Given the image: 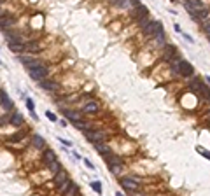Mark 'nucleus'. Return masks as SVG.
<instances>
[{
  "mask_svg": "<svg viewBox=\"0 0 210 196\" xmlns=\"http://www.w3.org/2000/svg\"><path fill=\"white\" fill-rule=\"evenodd\" d=\"M28 74H30V77L33 79V81H44V79L47 77L49 70H47V67H44V65H37V67L30 68Z\"/></svg>",
  "mask_w": 210,
  "mask_h": 196,
  "instance_id": "f257e3e1",
  "label": "nucleus"
},
{
  "mask_svg": "<svg viewBox=\"0 0 210 196\" xmlns=\"http://www.w3.org/2000/svg\"><path fill=\"white\" fill-rule=\"evenodd\" d=\"M160 30H163L161 21H151V23H147V25L142 28V33H144L145 37H154Z\"/></svg>",
  "mask_w": 210,
  "mask_h": 196,
  "instance_id": "f03ea898",
  "label": "nucleus"
},
{
  "mask_svg": "<svg viewBox=\"0 0 210 196\" xmlns=\"http://www.w3.org/2000/svg\"><path fill=\"white\" fill-rule=\"evenodd\" d=\"M175 72H179L180 75H184V77H189V75H193V65L191 63H187L186 60H180L179 63H177V67H175Z\"/></svg>",
  "mask_w": 210,
  "mask_h": 196,
  "instance_id": "7ed1b4c3",
  "label": "nucleus"
},
{
  "mask_svg": "<svg viewBox=\"0 0 210 196\" xmlns=\"http://www.w3.org/2000/svg\"><path fill=\"white\" fill-rule=\"evenodd\" d=\"M84 135H86V138L90 140V142H93V144H98V142H105V133L103 131H95V130H91V131H84Z\"/></svg>",
  "mask_w": 210,
  "mask_h": 196,
  "instance_id": "20e7f679",
  "label": "nucleus"
},
{
  "mask_svg": "<svg viewBox=\"0 0 210 196\" xmlns=\"http://www.w3.org/2000/svg\"><path fill=\"white\" fill-rule=\"evenodd\" d=\"M184 7H186V9L194 16V12H198V11L203 9V4H201V0H186Z\"/></svg>",
  "mask_w": 210,
  "mask_h": 196,
  "instance_id": "39448f33",
  "label": "nucleus"
},
{
  "mask_svg": "<svg viewBox=\"0 0 210 196\" xmlns=\"http://www.w3.org/2000/svg\"><path fill=\"white\" fill-rule=\"evenodd\" d=\"M14 23H16V18H14L12 14H2V16H0V28H2V30H5V28L9 30Z\"/></svg>",
  "mask_w": 210,
  "mask_h": 196,
  "instance_id": "423d86ee",
  "label": "nucleus"
},
{
  "mask_svg": "<svg viewBox=\"0 0 210 196\" xmlns=\"http://www.w3.org/2000/svg\"><path fill=\"white\" fill-rule=\"evenodd\" d=\"M121 186L124 187L126 191H137V189H138V184H137L133 179H130V177H123V179H121Z\"/></svg>",
  "mask_w": 210,
  "mask_h": 196,
  "instance_id": "0eeeda50",
  "label": "nucleus"
},
{
  "mask_svg": "<svg viewBox=\"0 0 210 196\" xmlns=\"http://www.w3.org/2000/svg\"><path fill=\"white\" fill-rule=\"evenodd\" d=\"M20 60H21V63L30 70V68H33V67H37V65H40L39 62H37V58L35 56H20Z\"/></svg>",
  "mask_w": 210,
  "mask_h": 196,
  "instance_id": "6e6552de",
  "label": "nucleus"
},
{
  "mask_svg": "<svg viewBox=\"0 0 210 196\" xmlns=\"http://www.w3.org/2000/svg\"><path fill=\"white\" fill-rule=\"evenodd\" d=\"M7 42H21V33L18 30H5L4 32Z\"/></svg>",
  "mask_w": 210,
  "mask_h": 196,
  "instance_id": "1a4fd4ad",
  "label": "nucleus"
},
{
  "mask_svg": "<svg viewBox=\"0 0 210 196\" xmlns=\"http://www.w3.org/2000/svg\"><path fill=\"white\" fill-rule=\"evenodd\" d=\"M149 14V11L145 5H137L135 9H133V20H142V18H145Z\"/></svg>",
  "mask_w": 210,
  "mask_h": 196,
  "instance_id": "9d476101",
  "label": "nucleus"
},
{
  "mask_svg": "<svg viewBox=\"0 0 210 196\" xmlns=\"http://www.w3.org/2000/svg\"><path fill=\"white\" fill-rule=\"evenodd\" d=\"M0 103H2V107L5 109V110H12V100H11L7 95L4 93V91H0Z\"/></svg>",
  "mask_w": 210,
  "mask_h": 196,
  "instance_id": "9b49d317",
  "label": "nucleus"
},
{
  "mask_svg": "<svg viewBox=\"0 0 210 196\" xmlns=\"http://www.w3.org/2000/svg\"><path fill=\"white\" fill-rule=\"evenodd\" d=\"M107 158V163H109V166H123V161H121V158L119 156H116V154H107L105 156Z\"/></svg>",
  "mask_w": 210,
  "mask_h": 196,
  "instance_id": "f8f14e48",
  "label": "nucleus"
},
{
  "mask_svg": "<svg viewBox=\"0 0 210 196\" xmlns=\"http://www.w3.org/2000/svg\"><path fill=\"white\" fill-rule=\"evenodd\" d=\"M42 161H44V165H51V163L56 161V156H54V152L49 149V151H46V152L42 154Z\"/></svg>",
  "mask_w": 210,
  "mask_h": 196,
  "instance_id": "ddd939ff",
  "label": "nucleus"
},
{
  "mask_svg": "<svg viewBox=\"0 0 210 196\" xmlns=\"http://www.w3.org/2000/svg\"><path fill=\"white\" fill-rule=\"evenodd\" d=\"M98 109H100V105H98L96 102H90V103H86V105H84V109H82V110H84L86 114H96V112H98Z\"/></svg>",
  "mask_w": 210,
  "mask_h": 196,
  "instance_id": "4468645a",
  "label": "nucleus"
},
{
  "mask_svg": "<svg viewBox=\"0 0 210 196\" xmlns=\"http://www.w3.org/2000/svg\"><path fill=\"white\" fill-rule=\"evenodd\" d=\"M9 49L12 53H18V54H21V53L25 51V44H23V42H9Z\"/></svg>",
  "mask_w": 210,
  "mask_h": 196,
  "instance_id": "2eb2a0df",
  "label": "nucleus"
},
{
  "mask_svg": "<svg viewBox=\"0 0 210 196\" xmlns=\"http://www.w3.org/2000/svg\"><path fill=\"white\" fill-rule=\"evenodd\" d=\"M9 123L12 124V126H21V124H23V116H21L20 112H14L9 117Z\"/></svg>",
  "mask_w": 210,
  "mask_h": 196,
  "instance_id": "dca6fc26",
  "label": "nucleus"
},
{
  "mask_svg": "<svg viewBox=\"0 0 210 196\" xmlns=\"http://www.w3.org/2000/svg\"><path fill=\"white\" fill-rule=\"evenodd\" d=\"M40 86L44 88V89H47V91H56L58 89V84L54 83V81H40Z\"/></svg>",
  "mask_w": 210,
  "mask_h": 196,
  "instance_id": "f3484780",
  "label": "nucleus"
},
{
  "mask_svg": "<svg viewBox=\"0 0 210 196\" xmlns=\"http://www.w3.org/2000/svg\"><path fill=\"white\" fill-rule=\"evenodd\" d=\"M175 56V47L173 46H165V51H163V58L168 62V60H172Z\"/></svg>",
  "mask_w": 210,
  "mask_h": 196,
  "instance_id": "a211bd4d",
  "label": "nucleus"
},
{
  "mask_svg": "<svg viewBox=\"0 0 210 196\" xmlns=\"http://www.w3.org/2000/svg\"><path fill=\"white\" fill-rule=\"evenodd\" d=\"M32 144H33L35 149H44V147H46V142H44V138H42L40 135H35V137L32 138Z\"/></svg>",
  "mask_w": 210,
  "mask_h": 196,
  "instance_id": "6ab92c4d",
  "label": "nucleus"
},
{
  "mask_svg": "<svg viewBox=\"0 0 210 196\" xmlns=\"http://www.w3.org/2000/svg\"><path fill=\"white\" fill-rule=\"evenodd\" d=\"M67 180V172H63V170H60L58 173H56V177H54V182H56V186L60 187L63 182Z\"/></svg>",
  "mask_w": 210,
  "mask_h": 196,
  "instance_id": "aec40b11",
  "label": "nucleus"
},
{
  "mask_svg": "<svg viewBox=\"0 0 210 196\" xmlns=\"http://www.w3.org/2000/svg\"><path fill=\"white\" fill-rule=\"evenodd\" d=\"M65 116L68 117L70 121H74V123H77V121H81V114L79 112H74V110H65Z\"/></svg>",
  "mask_w": 210,
  "mask_h": 196,
  "instance_id": "412c9836",
  "label": "nucleus"
},
{
  "mask_svg": "<svg viewBox=\"0 0 210 196\" xmlns=\"http://www.w3.org/2000/svg\"><path fill=\"white\" fill-rule=\"evenodd\" d=\"M95 147H96V151L98 152H102V154H110V149L105 145V142H98V144H95Z\"/></svg>",
  "mask_w": 210,
  "mask_h": 196,
  "instance_id": "4be33fe9",
  "label": "nucleus"
},
{
  "mask_svg": "<svg viewBox=\"0 0 210 196\" xmlns=\"http://www.w3.org/2000/svg\"><path fill=\"white\" fill-rule=\"evenodd\" d=\"M154 37H156V46H165V32L163 30H160Z\"/></svg>",
  "mask_w": 210,
  "mask_h": 196,
  "instance_id": "5701e85b",
  "label": "nucleus"
},
{
  "mask_svg": "<svg viewBox=\"0 0 210 196\" xmlns=\"http://www.w3.org/2000/svg\"><path fill=\"white\" fill-rule=\"evenodd\" d=\"M75 193H77V186L72 182V184H70V187L67 189V191H65V193H63V196H74Z\"/></svg>",
  "mask_w": 210,
  "mask_h": 196,
  "instance_id": "b1692460",
  "label": "nucleus"
},
{
  "mask_svg": "<svg viewBox=\"0 0 210 196\" xmlns=\"http://www.w3.org/2000/svg\"><path fill=\"white\" fill-rule=\"evenodd\" d=\"M207 16H208V11L205 9V7L201 11H198V12H194V18H196V20H203V18H207Z\"/></svg>",
  "mask_w": 210,
  "mask_h": 196,
  "instance_id": "393cba45",
  "label": "nucleus"
},
{
  "mask_svg": "<svg viewBox=\"0 0 210 196\" xmlns=\"http://www.w3.org/2000/svg\"><path fill=\"white\" fill-rule=\"evenodd\" d=\"M25 49H28V51H39V44H35V42H30V44H25Z\"/></svg>",
  "mask_w": 210,
  "mask_h": 196,
  "instance_id": "a878e982",
  "label": "nucleus"
},
{
  "mask_svg": "<svg viewBox=\"0 0 210 196\" xmlns=\"http://www.w3.org/2000/svg\"><path fill=\"white\" fill-rule=\"evenodd\" d=\"M200 79H194V81H193V83H191V91H200Z\"/></svg>",
  "mask_w": 210,
  "mask_h": 196,
  "instance_id": "bb28decb",
  "label": "nucleus"
},
{
  "mask_svg": "<svg viewBox=\"0 0 210 196\" xmlns=\"http://www.w3.org/2000/svg\"><path fill=\"white\" fill-rule=\"evenodd\" d=\"M196 151H198V152H200V154L203 156V158H207V159H210V151H207V149H203V147H200V145L196 147Z\"/></svg>",
  "mask_w": 210,
  "mask_h": 196,
  "instance_id": "cd10ccee",
  "label": "nucleus"
},
{
  "mask_svg": "<svg viewBox=\"0 0 210 196\" xmlns=\"http://www.w3.org/2000/svg\"><path fill=\"white\" fill-rule=\"evenodd\" d=\"M200 93L203 95V96H207V98H210V89L205 86V84H200Z\"/></svg>",
  "mask_w": 210,
  "mask_h": 196,
  "instance_id": "c85d7f7f",
  "label": "nucleus"
},
{
  "mask_svg": "<svg viewBox=\"0 0 210 196\" xmlns=\"http://www.w3.org/2000/svg\"><path fill=\"white\" fill-rule=\"evenodd\" d=\"M60 168H61V166H60L58 161H54V163H51V165H49V170L53 172V173H58V172H60Z\"/></svg>",
  "mask_w": 210,
  "mask_h": 196,
  "instance_id": "c756f323",
  "label": "nucleus"
},
{
  "mask_svg": "<svg viewBox=\"0 0 210 196\" xmlns=\"http://www.w3.org/2000/svg\"><path fill=\"white\" fill-rule=\"evenodd\" d=\"M70 184H72V180H68V179H67V180H65V182H63L60 187H58V189H60V193H65V191H67V189L70 187Z\"/></svg>",
  "mask_w": 210,
  "mask_h": 196,
  "instance_id": "7c9ffc66",
  "label": "nucleus"
},
{
  "mask_svg": "<svg viewBox=\"0 0 210 196\" xmlns=\"http://www.w3.org/2000/svg\"><path fill=\"white\" fill-rule=\"evenodd\" d=\"M116 7H126V4H128V0H114L112 2Z\"/></svg>",
  "mask_w": 210,
  "mask_h": 196,
  "instance_id": "2f4dec72",
  "label": "nucleus"
},
{
  "mask_svg": "<svg viewBox=\"0 0 210 196\" xmlns=\"http://www.w3.org/2000/svg\"><path fill=\"white\" fill-rule=\"evenodd\" d=\"M20 138H23V131H18L16 135H12V137H11L9 140H11V142H18Z\"/></svg>",
  "mask_w": 210,
  "mask_h": 196,
  "instance_id": "473e14b6",
  "label": "nucleus"
},
{
  "mask_svg": "<svg viewBox=\"0 0 210 196\" xmlns=\"http://www.w3.org/2000/svg\"><path fill=\"white\" fill-rule=\"evenodd\" d=\"M26 107H28L30 112H35V105H33V102H32L30 98H26Z\"/></svg>",
  "mask_w": 210,
  "mask_h": 196,
  "instance_id": "72a5a7b5",
  "label": "nucleus"
},
{
  "mask_svg": "<svg viewBox=\"0 0 210 196\" xmlns=\"http://www.w3.org/2000/svg\"><path fill=\"white\" fill-rule=\"evenodd\" d=\"M203 30L210 35V20H205V21H203Z\"/></svg>",
  "mask_w": 210,
  "mask_h": 196,
  "instance_id": "f704fd0d",
  "label": "nucleus"
},
{
  "mask_svg": "<svg viewBox=\"0 0 210 196\" xmlns=\"http://www.w3.org/2000/svg\"><path fill=\"white\" fill-rule=\"evenodd\" d=\"M91 187H93L96 193H102V184H100V182H93V184H91Z\"/></svg>",
  "mask_w": 210,
  "mask_h": 196,
  "instance_id": "c9c22d12",
  "label": "nucleus"
},
{
  "mask_svg": "<svg viewBox=\"0 0 210 196\" xmlns=\"http://www.w3.org/2000/svg\"><path fill=\"white\" fill-rule=\"evenodd\" d=\"M121 170H123V166H110V172H112V173H116V175L119 173Z\"/></svg>",
  "mask_w": 210,
  "mask_h": 196,
  "instance_id": "e433bc0d",
  "label": "nucleus"
},
{
  "mask_svg": "<svg viewBox=\"0 0 210 196\" xmlns=\"http://www.w3.org/2000/svg\"><path fill=\"white\" fill-rule=\"evenodd\" d=\"M75 126H77L79 130H86V126H88V124H86V123H82V121H77V123H75Z\"/></svg>",
  "mask_w": 210,
  "mask_h": 196,
  "instance_id": "4c0bfd02",
  "label": "nucleus"
},
{
  "mask_svg": "<svg viewBox=\"0 0 210 196\" xmlns=\"http://www.w3.org/2000/svg\"><path fill=\"white\" fill-rule=\"evenodd\" d=\"M46 117H47L49 121H56V116H54L53 112H46Z\"/></svg>",
  "mask_w": 210,
  "mask_h": 196,
  "instance_id": "58836bf2",
  "label": "nucleus"
},
{
  "mask_svg": "<svg viewBox=\"0 0 210 196\" xmlns=\"http://www.w3.org/2000/svg\"><path fill=\"white\" fill-rule=\"evenodd\" d=\"M138 21H140V26H142V28H144V26L149 23V21H147V16H145V18H142V20H138Z\"/></svg>",
  "mask_w": 210,
  "mask_h": 196,
  "instance_id": "ea45409f",
  "label": "nucleus"
},
{
  "mask_svg": "<svg viewBox=\"0 0 210 196\" xmlns=\"http://www.w3.org/2000/svg\"><path fill=\"white\" fill-rule=\"evenodd\" d=\"M84 163H86V166H88V168H91V170H95V166H93V163H91L90 159H84Z\"/></svg>",
  "mask_w": 210,
  "mask_h": 196,
  "instance_id": "a19ab883",
  "label": "nucleus"
},
{
  "mask_svg": "<svg viewBox=\"0 0 210 196\" xmlns=\"http://www.w3.org/2000/svg\"><path fill=\"white\" fill-rule=\"evenodd\" d=\"M207 83H208V84H210V77H207Z\"/></svg>",
  "mask_w": 210,
  "mask_h": 196,
  "instance_id": "79ce46f5",
  "label": "nucleus"
},
{
  "mask_svg": "<svg viewBox=\"0 0 210 196\" xmlns=\"http://www.w3.org/2000/svg\"><path fill=\"white\" fill-rule=\"evenodd\" d=\"M116 196H123V194H121V193H116Z\"/></svg>",
  "mask_w": 210,
  "mask_h": 196,
  "instance_id": "37998d69",
  "label": "nucleus"
},
{
  "mask_svg": "<svg viewBox=\"0 0 210 196\" xmlns=\"http://www.w3.org/2000/svg\"><path fill=\"white\" fill-rule=\"evenodd\" d=\"M2 14H4V12H2V9H0V16H2Z\"/></svg>",
  "mask_w": 210,
  "mask_h": 196,
  "instance_id": "c03bdc74",
  "label": "nucleus"
},
{
  "mask_svg": "<svg viewBox=\"0 0 210 196\" xmlns=\"http://www.w3.org/2000/svg\"><path fill=\"white\" fill-rule=\"evenodd\" d=\"M0 2H2V0H0Z\"/></svg>",
  "mask_w": 210,
  "mask_h": 196,
  "instance_id": "a18cd8bd",
  "label": "nucleus"
},
{
  "mask_svg": "<svg viewBox=\"0 0 210 196\" xmlns=\"http://www.w3.org/2000/svg\"><path fill=\"white\" fill-rule=\"evenodd\" d=\"M208 100H210V98H208Z\"/></svg>",
  "mask_w": 210,
  "mask_h": 196,
  "instance_id": "49530a36",
  "label": "nucleus"
}]
</instances>
